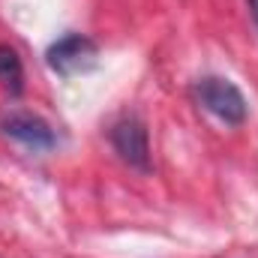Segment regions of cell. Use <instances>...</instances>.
Returning <instances> with one entry per match:
<instances>
[{
  "label": "cell",
  "instance_id": "6da1fadb",
  "mask_svg": "<svg viewBox=\"0 0 258 258\" xmlns=\"http://www.w3.org/2000/svg\"><path fill=\"white\" fill-rule=\"evenodd\" d=\"M195 96L198 102L213 114L219 117L222 123H243L246 120V96L240 93V87L228 78H216V75H207L195 84Z\"/></svg>",
  "mask_w": 258,
  "mask_h": 258
},
{
  "label": "cell",
  "instance_id": "7a4b0ae2",
  "mask_svg": "<svg viewBox=\"0 0 258 258\" xmlns=\"http://www.w3.org/2000/svg\"><path fill=\"white\" fill-rule=\"evenodd\" d=\"M45 60L51 66V72L72 78V75H81V72H90L93 66L99 63V48L90 36L84 33H69L63 39H57L48 51H45Z\"/></svg>",
  "mask_w": 258,
  "mask_h": 258
},
{
  "label": "cell",
  "instance_id": "3957f363",
  "mask_svg": "<svg viewBox=\"0 0 258 258\" xmlns=\"http://www.w3.org/2000/svg\"><path fill=\"white\" fill-rule=\"evenodd\" d=\"M0 129L6 138L18 141L21 147L27 150H36V153H45L51 147H57V135L54 129L48 126L39 114H30V111H9L0 117Z\"/></svg>",
  "mask_w": 258,
  "mask_h": 258
},
{
  "label": "cell",
  "instance_id": "277c9868",
  "mask_svg": "<svg viewBox=\"0 0 258 258\" xmlns=\"http://www.w3.org/2000/svg\"><path fill=\"white\" fill-rule=\"evenodd\" d=\"M111 144L117 150V156L138 168V171H147L150 168V141H147V126L138 120V117H120L114 126H111Z\"/></svg>",
  "mask_w": 258,
  "mask_h": 258
},
{
  "label": "cell",
  "instance_id": "5b68a950",
  "mask_svg": "<svg viewBox=\"0 0 258 258\" xmlns=\"http://www.w3.org/2000/svg\"><path fill=\"white\" fill-rule=\"evenodd\" d=\"M0 84H3L12 96L21 93V87H24V66H21V57H18V51L9 48V45H0Z\"/></svg>",
  "mask_w": 258,
  "mask_h": 258
},
{
  "label": "cell",
  "instance_id": "8992f818",
  "mask_svg": "<svg viewBox=\"0 0 258 258\" xmlns=\"http://www.w3.org/2000/svg\"><path fill=\"white\" fill-rule=\"evenodd\" d=\"M249 9H252V18H255V24H258V0H249Z\"/></svg>",
  "mask_w": 258,
  "mask_h": 258
}]
</instances>
